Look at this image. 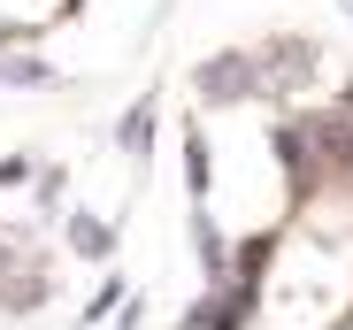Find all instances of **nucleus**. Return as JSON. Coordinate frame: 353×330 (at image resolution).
<instances>
[{"mask_svg":"<svg viewBox=\"0 0 353 330\" xmlns=\"http://www.w3.org/2000/svg\"><path fill=\"white\" fill-rule=\"evenodd\" d=\"M338 8H345V16H353V0H338Z\"/></svg>","mask_w":353,"mask_h":330,"instance_id":"nucleus-2","label":"nucleus"},{"mask_svg":"<svg viewBox=\"0 0 353 330\" xmlns=\"http://www.w3.org/2000/svg\"><path fill=\"white\" fill-rule=\"evenodd\" d=\"M146 138H154V100H139L131 116H123V146H131V154H146Z\"/></svg>","mask_w":353,"mask_h":330,"instance_id":"nucleus-1","label":"nucleus"}]
</instances>
